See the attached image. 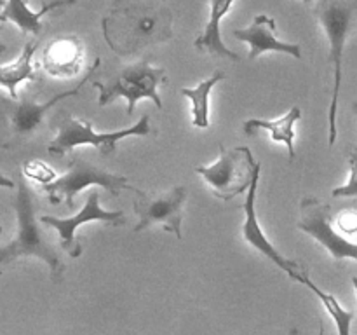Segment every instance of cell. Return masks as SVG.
Returning <instances> with one entry per match:
<instances>
[{
  "label": "cell",
  "mask_w": 357,
  "mask_h": 335,
  "mask_svg": "<svg viewBox=\"0 0 357 335\" xmlns=\"http://www.w3.org/2000/svg\"><path fill=\"white\" fill-rule=\"evenodd\" d=\"M77 0H52V2L45 3L40 10H31L28 7L26 0H7V3L3 6L2 16L0 21L6 23V21H13L17 28H20L23 34H31L38 35L42 31V16L47 13H51L52 9H58L63 6H73Z\"/></svg>",
  "instance_id": "16"
},
{
  "label": "cell",
  "mask_w": 357,
  "mask_h": 335,
  "mask_svg": "<svg viewBox=\"0 0 357 335\" xmlns=\"http://www.w3.org/2000/svg\"><path fill=\"white\" fill-rule=\"evenodd\" d=\"M314 16L324 28V34L330 42V63L333 65L335 73L333 96L328 112V122H330L328 143L333 147L338 136L337 112L342 86V58H344L345 42L357 31V0H316Z\"/></svg>",
  "instance_id": "3"
},
{
  "label": "cell",
  "mask_w": 357,
  "mask_h": 335,
  "mask_svg": "<svg viewBox=\"0 0 357 335\" xmlns=\"http://www.w3.org/2000/svg\"><path fill=\"white\" fill-rule=\"evenodd\" d=\"M349 168H351L349 181L342 187L333 188L331 192L333 198H357V145L349 149Z\"/></svg>",
  "instance_id": "22"
},
{
  "label": "cell",
  "mask_w": 357,
  "mask_h": 335,
  "mask_svg": "<svg viewBox=\"0 0 357 335\" xmlns=\"http://www.w3.org/2000/svg\"><path fill=\"white\" fill-rule=\"evenodd\" d=\"M84 44L75 35H63L49 42L42 51V66L52 77L68 79L82 68Z\"/></svg>",
  "instance_id": "14"
},
{
  "label": "cell",
  "mask_w": 357,
  "mask_h": 335,
  "mask_svg": "<svg viewBox=\"0 0 357 335\" xmlns=\"http://www.w3.org/2000/svg\"><path fill=\"white\" fill-rule=\"evenodd\" d=\"M300 119H302V110L298 107H293L288 114L274 119V121L248 119L244 122V131H246V135H255L258 129H265V131L271 133L274 142H282L288 147L289 161H293L295 159V147H293V142H295V122L300 121Z\"/></svg>",
  "instance_id": "17"
},
{
  "label": "cell",
  "mask_w": 357,
  "mask_h": 335,
  "mask_svg": "<svg viewBox=\"0 0 357 335\" xmlns=\"http://www.w3.org/2000/svg\"><path fill=\"white\" fill-rule=\"evenodd\" d=\"M223 79H225V73L222 70H216L209 79L202 80L194 89L183 87L180 91L185 98L192 101V124L197 126V128L204 129L209 126V94H211L213 87Z\"/></svg>",
  "instance_id": "19"
},
{
  "label": "cell",
  "mask_w": 357,
  "mask_h": 335,
  "mask_svg": "<svg viewBox=\"0 0 357 335\" xmlns=\"http://www.w3.org/2000/svg\"><path fill=\"white\" fill-rule=\"evenodd\" d=\"M260 163H255V157L248 147L223 149L220 147V157L211 166H197L195 171L211 187L213 194L223 201H230L236 195L250 191L251 184Z\"/></svg>",
  "instance_id": "6"
},
{
  "label": "cell",
  "mask_w": 357,
  "mask_h": 335,
  "mask_svg": "<svg viewBox=\"0 0 357 335\" xmlns=\"http://www.w3.org/2000/svg\"><path fill=\"white\" fill-rule=\"evenodd\" d=\"M296 283H302V285H305L310 292L316 293L317 299H319L321 302H323V306L326 307L328 314H330V316L333 318L335 323H337L338 335H351V325H352V320H354V313H352V311L344 309V307L340 306V302H338L333 295L323 292L316 283H312V279L309 278V274H307L305 271L300 274L298 281Z\"/></svg>",
  "instance_id": "20"
},
{
  "label": "cell",
  "mask_w": 357,
  "mask_h": 335,
  "mask_svg": "<svg viewBox=\"0 0 357 335\" xmlns=\"http://www.w3.org/2000/svg\"><path fill=\"white\" fill-rule=\"evenodd\" d=\"M23 173L24 177L30 178V180L38 181L45 187V185L52 184L56 180V171L49 166L47 163L44 161H38V159H31L24 163L23 168Z\"/></svg>",
  "instance_id": "21"
},
{
  "label": "cell",
  "mask_w": 357,
  "mask_h": 335,
  "mask_svg": "<svg viewBox=\"0 0 357 335\" xmlns=\"http://www.w3.org/2000/svg\"><path fill=\"white\" fill-rule=\"evenodd\" d=\"M302 2H303V3H305V6H307V7H310V6H312V2H314V0H302Z\"/></svg>",
  "instance_id": "24"
},
{
  "label": "cell",
  "mask_w": 357,
  "mask_h": 335,
  "mask_svg": "<svg viewBox=\"0 0 357 335\" xmlns=\"http://www.w3.org/2000/svg\"><path fill=\"white\" fill-rule=\"evenodd\" d=\"M135 192V211L138 215L136 232L145 230L146 227L162 223L164 230L173 232L176 239H181V209L187 201V188L176 185L164 194H146L139 188L132 187Z\"/></svg>",
  "instance_id": "9"
},
{
  "label": "cell",
  "mask_w": 357,
  "mask_h": 335,
  "mask_svg": "<svg viewBox=\"0 0 357 335\" xmlns=\"http://www.w3.org/2000/svg\"><path fill=\"white\" fill-rule=\"evenodd\" d=\"M52 124H56L54 128H58V135L49 143L47 150L49 154L58 157H63L80 145L96 147L103 156H112V154H115L117 143L121 140L128 138V136H146L155 133L150 124L149 114L142 115L135 126H129V128L114 133H96L89 121L77 119L75 115L65 110L52 117Z\"/></svg>",
  "instance_id": "4"
},
{
  "label": "cell",
  "mask_w": 357,
  "mask_h": 335,
  "mask_svg": "<svg viewBox=\"0 0 357 335\" xmlns=\"http://www.w3.org/2000/svg\"><path fill=\"white\" fill-rule=\"evenodd\" d=\"M236 0H211V14H209V21L206 24L204 31L195 38L194 45L199 51L206 52L215 58H227L230 61H239L241 56L237 52L230 51L222 40V28L220 23L229 13L230 7L234 6Z\"/></svg>",
  "instance_id": "15"
},
{
  "label": "cell",
  "mask_w": 357,
  "mask_h": 335,
  "mask_svg": "<svg viewBox=\"0 0 357 335\" xmlns=\"http://www.w3.org/2000/svg\"><path fill=\"white\" fill-rule=\"evenodd\" d=\"M103 222L108 225H122L126 223V213L122 209H115V211H107L100 206V192L91 191L87 195V202L75 216H68V218H56V216L44 215L40 218V223L49 227H54L61 237V248L68 251L73 258L80 257L82 253V246L75 241V230L79 229L82 223L87 222Z\"/></svg>",
  "instance_id": "10"
},
{
  "label": "cell",
  "mask_w": 357,
  "mask_h": 335,
  "mask_svg": "<svg viewBox=\"0 0 357 335\" xmlns=\"http://www.w3.org/2000/svg\"><path fill=\"white\" fill-rule=\"evenodd\" d=\"M91 185L103 187L105 191L110 192L114 198H117L119 192H121L122 188L132 191L131 185H128V178L121 177V174L108 173L103 168L96 166V164L91 163L89 159H86V157L82 156L73 157L72 163L68 164V171H66L63 177L56 178L52 184L45 185L44 191L52 204L66 202L68 208H73V204H75V202H73V198H75L80 191L91 187Z\"/></svg>",
  "instance_id": "7"
},
{
  "label": "cell",
  "mask_w": 357,
  "mask_h": 335,
  "mask_svg": "<svg viewBox=\"0 0 357 335\" xmlns=\"http://www.w3.org/2000/svg\"><path fill=\"white\" fill-rule=\"evenodd\" d=\"M352 283H354V288H356V293H357V278L352 279Z\"/></svg>",
  "instance_id": "25"
},
{
  "label": "cell",
  "mask_w": 357,
  "mask_h": 335,
  "mask_svg": "<svg viewBox=\"0 0 357 335\" xmlns=\"http://www.w3.org/2000/svg\"><path fill=\"white\" fill-rule=\"evenodd\" d=\"M232 35L250 45V56L248 58L251 61L268 51L284 52V54L293 56L296 59L302 58V49H300L298 44L282 42L275 37V20L267 16V14H258V16H255L253 23L250 27L237 28V30L232 31Z\"/></svg>",
  "instance_id": "13"
},
{
  "label": "cell",
  "mask_w": 357,
  "mask_h": 335,
  "mask_svg": "<svg viewBox=\"0 0 357 335\" xmlns=\"http://www.w3.org/2000/svg\"><path fill=\"white\" fill-rule=\"evenodd\" d=\"M101 28L115 54L132 58L173 38V13L160 0H114Z\"/></svg>",
  "instance_id": "1"
},
{
  "label": "cell",
  "mask_w": 357,
  "mask_h": 335,
  "mask_svg": "<svg viewBox=\"0 0 357 335\" xmlns=\"http://www.w3.org/2000/svg\"><path fill=\"white\" fill-rule=\"evenodd\" d=\"M354 112H356V115H357V101L354 103Z\"/></svg>",
  "instance_id": "26"
},
{
  "label": "cell",
  "mask_w": 357,
  "mask_h": 335,
  "mask_svg": "<svg viewBox=\"0 0 357 335\" xmlns=\"http://www.w3.org/2000/svg\"><path fill=\"white\" fill-rule=\"evenodd\" d=\"M14 180L17 184V192L13 201L17 218V234L0 250V264L7 265L20 257H37L49 265L52 281H61L65 265L54 248L45 241L40 223L37 222L33 191L21 173L14 174Z\"/></svg>",
  "instance_id": "2"
},
{
  "label": "cell",
  "mask_w": 357,
  "mask_h": 335,
  "mask_svg": "<svg viewBox=\"0 0 357 335\" xmlns=\"http://www.w3.org/2000/svg\"><path fill=\"white\" fill-rule=\"evenodd\" d=\"M298 229L326 248L335 262H342L344 258H352L357 262V243L345 239L333 229L331 208L326 202L317 198H303L300 202Z\"/></svg>",
  "instance_id": "8"
},
{
  "label": "cell",
  "mask_w": 357,
  "mask_h": 335,
  "mask_svg": "<svg viewBox=\"0 0 357 335\" xmlns=\"http://www.w3.org/2000/svg\"><path fill=\"white\" fill-rule=\"evenodd\" d=\"M335 222H337V227L344 236L357 234V211H354V209H345V211L338 213Z\"/></svg>",
  "instance_id": "23"
},
{
  "label": "cell",
  "mask_w": 357,
  "mask_h": 335,
  "mask_svg": "<svg viewBox=\"0 0 357 335\" xmlns=\"http://www.w3.org/2000/svg\"><path fill=\"white\" fill-rule=\"evenodd\" d=\"M319 335H324V330H323V327H321V332H319Z\"/></svg>",
  "instance_id": "27"
},
{
  "label": "cell",
  "mask_w": 357,
  "mask_h": 335,
  "mask_svg": "<svg viewBox=\"0 0 357 335\" xmlns=\"http://www.w3.org/2000/svg\"><path fill=\"white\" fill-rule=\"evenodd\" d=\"M166 70L152 66L149 59H142V61L132 63V65L121 66L108 77L107 82H100V80L94 82V87L100 91L98 105L105 107V105L112 103L117 98H126L129 103V117L135 112L136 103L143 98H149L155 103L157 108H162V100L157 93V87L166 82Z\"/></svg>",
  "instance_id": "5"
},
{
  "label": "cell",
  "mask_w": 357,
  "mask_h": 335,
  "mask_svg": "<svg viewBox=\"0 0 357 335\" xmlns=\"http://www.w3.org/2000/svg\"><path fill=\"white\" fill-rule=\"evenodd\" d=\"M35 51H37V44L35 42H26L23 47V52L16 61L9 63V65H2L0 68V84L6 89H9L10 96L17 100L16 87L23 80H37V73H35V66L31 65V58H33Z\"/></svg>",
  "instance_id": "18"
},
{
  "label": "cell",
  "mask_w": 357,
  "mask_h": 335,
  "mask_svg": "<svg viewBox=\"0 0 357 335\" xmlns=\"http://www.w3.org/2000/svg\"><path fill=\"white\" fill-rule=\"evenodd\" d=\"M260 171H261V166L258 168L257 173H255L253 184H251L250 191H248L246 202H244V213H246V220H244V223H243V237L246 239L248 244H251V246L255 248V250H258L261 255H265L268 260L274 262V264L278 265L281 271H284L289 278L295 279V281H298V278H300V274L303 272V269L300 267L296 262L289 260V258L282 257V255L279 253L278 248H275L274 244L267 239V236H265L264 230H261L260 222H258L257 209H255V201H257V188H258V178H260Z\"/></svg>",
  "instance_id": "11"
},
{
  "label": "cell",
  "mask_w": 357,
  "mask_h": 335,
  "mask_svg": "<svg viewBox=\"0 0 357 335\" xmlns=\"http://www.w3.org/2000/svg\"><path fill=\"white\" fill-rule=\"evenodd\" d=\"M100 63H101L100 58L94 59L93 66H91L89 72L84 75V79L77 84V87H73V89L70 91H65V93L56 94V96H52L51 100L44 101V103H37V101H33V98L30 96L17 98L16 103L10 105L9 112H7L10 117L13 131L16 133V135H31V133L42 124V119H44L45 112L51 110L52 107H56V103H59V101L65 100V98H72V96H77V94H80L84 84H86L87 80L94 75V72L100 68Z\"/></svg>",
  "instance_id": "12"
}]
</instances>
